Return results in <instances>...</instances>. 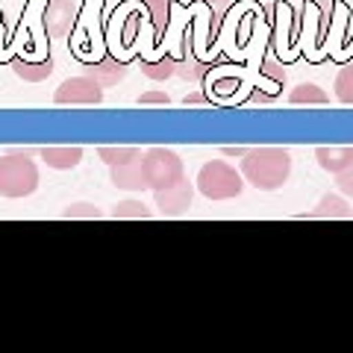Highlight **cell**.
<instances>
[{
    "mask_svg": "<svg viewBox=\"0 0 353 353\" xmlns=\"http://www.w3.org/2000/svg\"><path fill=\"white\" fill-rule=\"evenodd\" d=\"M292 153L285 148H248L241 157V176L262 192H274L289 183Z\"/></svg>",
    "mask_w": 353,
    "mask_h": 353,
    "instance_id": "cell-1",
    "label": "cell"
},
{
    "mask_svg": "<svg viewBox=\"0 0 353 353\" xmlns=\"http://www.w3.org/2000/svg\"><path fill=\"white\" fill-rule=\"evenodd\" d=\"M39 189V168L32 157L9 150L6 157H0V194L9 201L27 197Z\"/></svg>",
    "mask_w": 353,
    "mask_h": 353,
    "instance_id": "cell-2",
    "label": "cell"
},
{
    "mask_svg": "<svg viewBox=\"0 0 353 353\" xmlns=\"http://www.w3.org/2000/svg\"><path fill=\"white\" fill-rule=\"evenodd\" d=\"M241 189H245V176L224 159L206 162L201 174H197V192L206 201H233V197L241 194Z\"/></svg>",
    "mask_w": 353,
    "mask_h": 353,
    "instance_id": "cell-3",
    "label": "cell"
},
{
    "mask_svg": "<svg viewBox=\"0 0 353 353\" xmlns=\"http://www.w3.org/2000/svg\"><path fill=\"white\" fill-rule=\"evenodd\" d=\"M141 171H145V183H148L150 192L165 189V185H174L176 180H183L185 176L183 159L168 148L145 150V157H141Z\"/></svg>",
    "mask_w": 353,
    "mask_h": 353,
    "instance_id": "cell-4",
    "label": "cell"
},
{
    "mask_svg": "<svg viewBox=\"0 0 353 353\" xmlns=\"http://www.w3.org/2000/svg\"><path fill=\"white\" fill-rule=\"evenodd\" d=\"M57 106H101L103 103V88L97 85L88 74L68 77L53 94Z\"/></svg>",
    "mask_w": 353,
    "mask_h": 353,
    "instance_id": "cell-5",
    "label": "cell"
},
{
    "mask_svg": "<svg viewBox=\"0 0 353 353\" xmlns=\"http://www.w3.org/2000/svg\"><path fill=\"white\" fill-rule=\"evenodd\" d=\"M153 201H157V209L165 218L183 215V212H189V206L194 201V185L189 183V176H183L174 185H165V189L153 192Z\"/></svg>",
    "mask_w": 353,
    "mask_h": 353,
    "instance_id": "cell-6",
    "label": "cell"
},
{
    "mask_svg": "<svg viewBox=\"0 0 353 353\" xmlns=\"http://www.w3.org/2000/svg\"><path fill=\"white\" fill-rule=\"evenodd\" d=\"M77 21V3L74 0H48V9L41 15V24L48 30V36L53 39H65L71 32Z\"/></svg>",
    "mask_w": 353,
    "mask_h": 353,
    "instance_id": "cell-7",
    "label": "cell"
},
{
    "mask_svg": "<svg viewBox=\"0 0 353 353\" xmlns=\"http://www.w3.org/2000/svg\"><path fill=\"white\" fill-rule=\"evenodd\" d=\"M85 74L92 77V80L101 85V88H112L118 83H124V77H127V62H118L112 57H103L101 62H92V65H85Z\"/></svg>",
    "mask_w": 353,
    "mask_h": 353,
    "instance_id": "cell-8",
    "label": "cell"
},
{
    "mask_svg": "<svg viewBox=\"0 0 353 353\" xmlns=\"http://www.w3.org/2000/svg\"><path fill=\"white\" fill-rule=\"evenodd\" d=\"M9 65H12V71L24 83H41V80H48V77L53 74V57H50V53H48V57H41V59L12 57V59H9Z\"/></svg>",
    "mask_w": 353,
    "mask_h": 353,
    "instance_id": "cell-9",
    "label": "cell"
},
{
    "mask_svg": "<svg viewBox=\"0 0 353 353\" xmlns=\"http://www.w3.org/2000/svg\"><path fill=\"white\" fill-rule=\"evenodd\" d=\"M109 180H112V185H115V189H121V192H141V189H148L145 171H141V159L109 168Z\"/></svg>",
    "mask_w": 353,
    "mask_h": 353,
    "instance_id": "cell-10",
    "label": "cell"
},
{
    "mask_svg": "<svg viewBox=\"0 0 353 353\" xmlns=\"http://www.w3.org/2000/svg\"><path fill=\"white\" fill-rule=\"evenodd\" d=\"M39 157L44 159L48 168H57V171H68L77 168L83 162V148L77 145H57V148H41Z\"/></svg>",
    "mask_w": 353,
    "mask_h": 353,
    "instance_id": "cell-11",
    "label": "cell"
},
{
    "mask_svg": "<svg viewBox=\"0 0 353 353\" xmlns=\"http://www.w3.org/2000/svg\"><path fill=\"white\" fill-rule=\"evenodd\" d=\"M353 215V209L347 206V201H341L339 194H324L321 203H318L312 212H303L301 218H315V221H345Z\"/></svg>",
    "mask_w": 353,
    "mask_h": 353,
    "instance_id": "cell-12",
    "label": "cell"
},
{
    "mask_svg": "<svg viewBox=\"0 0 353 353\" xmlns=\"http://www.w3.org/2000/svg\"><path fill=\"white\" fill-rule=\"evenodd\" d=\"M315 159H318V165H321L324 171L339 174V171H345L347 165H353V148H330V145H324V148L315 150Z\"/></svg>",
    "mask_w": 353,
    "mask_h": 353,
    "instance_id": "cell-13",
    "label": "cell"
},
{
    "mask_svg": "<svg viewBox=\"0 0 353 353\" xmlns=\"http://www.w3.org/2000/svg\"><path fill=\"white\" fill-rule=\"evenodd\" d=\"M289 103H292V106H324V103H330V94L324 92L321 85H315V83H303V85L292 88Z\"/></svg>",
    "mask_w": 353,
    "mask_h": 353,
    "instance_id": "cell-14",
    "label": "cell"
},
{
    "mask_svg": "<svg viewBox=\"0 0 353 353\" xmlns=\"http://www.w3.org/2000/svg\"><path fill=\"white\" fill-rule=\"evenodd\" d=\"M139 65H141V74L153 83H162V80H168V77L176 74V59L168 57V53H162V57H157V59H145Z\"/></svg>",
    "mask_w": 353,
    "mask_h": 353,
    "instance_id": "cell-15",
    "label": "cell"
},
{
    "mask_svg": "<svg viewBox=\"0 0 353 353\" xmlns=\"http://www.w3.org/2000/svg\"><path fill=\"white\" fill-rule=\"evenodd\" d=\"M141 3H145L148 12H150L153 32H157V39H162L165 30H168V21H171V0H141Z\"/></svg>",
    "mask_w": 353,
    "mask_h": 353,
    "instance_id": "cell-16",
    "label": "cell"
},
{
    "mask_svg": "<svg viewBox=\"0 0 353 353\" xmlns=\"http://www.w3.org/2000/svg\"><path fill=\"white\" fill-rule=\"evenodd\" d=\"M209 71H212V65H209V62H201V59H194V57L176 59V74H180L185 83H203V77H206Z\"/></svg>",
    "mask_w": 353,
    "mask_h": 353,
    "instance_id": "cell-17",
    "label": "cell"
},
{
    "mask_svg": "<svg viewBox=\"0 0 353 353\" xmlns=\"http://www.w3.org/2000/svg\"><path fill=\"white\" fill-rule=\"evenodd\" d=\"M97 157H101L109 168H115V165H127V162H139L145 153H141V148H101L97 150Z\"/></svg>",
    "mask_w": 353,
    "mask_h": 353,
    "instance_id": "cell-18",
    "label": "cell"
},
{
    "mask_svg": "<svg viewBox=\"0 0 353 353\" xmlns=\"http://www.w3.org/2000/svg\"><path fill=\"white\" fill-rule=\"evenodd\" d=\"M109 215H112L115 221H130V218H136V221H148V218H150V209H148L145 203H141V201H121V203H118Z\"/></svg>",
    "mask_w": 353,
    "mask_h": 353,
    "instance_id": "cell-19",
    "label": "cell"
},
{
    "mask_svg": "<svg viewBox=\"0 0 353 353\" xmlns=\"http://www.w3.org/2000/svg\"><path fill=\"white\" fill-rule=\"evenodd\" d=\"M336 101L345 106H353V62H347L336 74Z\"/></svg>",
    "mask_w": 353,
    "mask_h": 353,
    "instance_id": "cell-20",
    "label": "cell"
},
{
    "mask_svg": "<svg viewBox=\"0 0 353 353\" xmlns=\"http://www.w3.org/2000/svg\"><path fill=\"white\" fill-rule=\"evenodd\" d=\"M62 218H68V221H77V218L97 221V218H103V212L97 206H92V203H71V206L62 209Z\"/></svg>",
    "mask_w": 353,
    "mask_h": 353,
    "instance_id": "cell-21",
    "label": "cell"
},
{
    "mask_svg": "<svg viewBox=\"0 0 353 353\" xmlns=\"http://www.w3.org/2000/svg\"><path fill=\"white\" fill-rule=\"evenodd\" d=\"M259 74H262V80L274 83L277 88H283V83H285V68H283L277 59H265V62H262V68H259Z\"/></svg>",
    "mask_w": 353,
    "mask_h": 353,
    "instance_id": "cell-22",
    "label": "cell"
},
{
    "mask_svg": "<svg viewBox=\"0 0 353 353\" xmlns=\"http://www.w3.org/2000/svg\"><path fill=\"white\" fill-rule=\"evenodd\" d=\"M336 189L345 197H353V165H347L345 171L336 174Z\"/></svg>",
    "mask_w": 353,
    "mask_h": 353,
    "instance_id": "cell-23",
    "label": "cell"
},
{
    "mask_svg": "<svg viewBox=\"0 0 353 353\" xmlns=\"http://www.w3.org/2000/svg\"><path fill=\"white\" fill-rule=\"evenodd\" d=\"M274 106L277 103V92H262V88H253L250 97H248V106Z\"/></svg>",
    "mask_w": 353,
    "mask_h": 353,
    "instance_id": "cell-24",
    "label": "cell"
},
{
    "mask_svg": "<svg viewBox=\"0 0 353 353\" xmlns=\"http://www.w3.org/2000/svg\"><path fill=\"white\" fill-rule=\"evenodd\" d=\"M168 103H171V97L165 92H145V94H139V106H168Z\"/></svg>",
    "mask_w": 353,
    "mask_h": 353,
    "instance_id": "cell-25",
    "label": "cell"
},
{
    "mask_svg": "<svg viewBox=\"0 0 353 353\" xmlns=\"http://www.w3.org/2000/svg\"><path fill=\"white\" fill-rule=\"evenodd\" d=\"M209 103V97L201 94V92H194V94H185L183 97V106H206Z\"/></svg>",
    "mask_w": 353,
    "mask_h": 353,
    "instance_id": "cell-26",
    "label": "cell"
},
{
    "mask_svg": "<svg viewBox=\"0 0 353 353\" xmlns=\"http://www.w3.org/2000/svg\"><path fill=\"white\" fill-rule=\"evenodd\" d=\"M245 150H248V148H221V153H224V157H245Z\"/></svg>",
    "mask_w": 353,
    "mask_h": 353,
    "instance_id": "cell-27",
    "label": "cell"
},
{
    "mask_svg": "<svg viewBox=\"0 0 353 353\" xmlns=\"http://www.w3.org/2000/svg\"><path fill=\"white\" fill-rule=\"evenodd\" d=\"M203 3H209V6H221L224 0H203Z\"/></svg>",
    "mask_w": 353,
    "mask_h": 353,
    "instance_id": "cell-28",
    "label": "cell"
}]
</instances>
